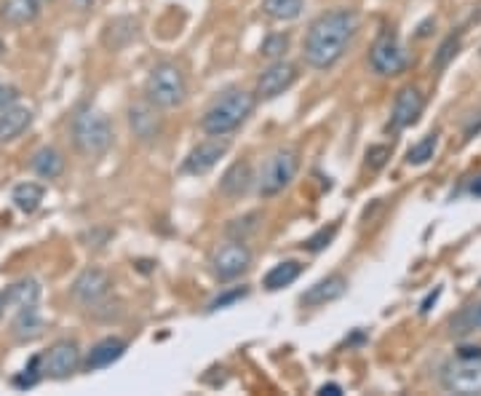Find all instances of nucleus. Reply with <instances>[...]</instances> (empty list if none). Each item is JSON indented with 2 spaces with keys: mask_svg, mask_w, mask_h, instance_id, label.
Instances as JSON below:
<instances>
[{
  "mask_svg": "<svg viewBox=\"0 0 481 396\" xmlns=\"http://www.w3.org/2000/svg\"><path fill=\"white\" fill-rule=\"evenodd\" d=\"M359 33V14L353 9H332L321 14L305 35L302 59L313 70H330L335 67L345 51L351 49Z\"/></svg>",
  "mask_w": 481,
  "mask_h": 396,
  "instance_id": "1",
  "label": "nucleus"
},
{
  "mask_svg": "<svg viewBox=\"0 0 481 396\" xmlns=\"http://www.w3.org/2000/svg\"><path fill=\"white\" fill-rule=\"evenodd\" d=\"M254 105H257L254 94L244 89H228L206 107V113L201 115V128L209 137H228L249 120Z\"/></svg>",
  "mask_w": 481,
  "mask_h": 396,
  "instance_id": "2",
  "label": "nucleus"
},
{
  "mask_svg": "<svg viewBox=\"0 0 481 396\" xmlns=\"http://www.w3.org/2000/svg\"><path fill=\"white\" fill-rule=\"evenodd\" d=\"M73 143L78 148V153L94 159V156H102L110 151L112 145V123L110 118L91 107V105H83L75 115H73Z\"/></svg>",
  "mask_w": 481,
  "mask_h": 396,
  "instance_id": "3",
  "label": "nucleus"
},
{
  "mask_svg": "<svg viewBox=\"0 0 481 396\" xmlns=\"http://www.w3.org/2000/svg\"><path fill=\"white\" fill-rule=\"evenodd\" d=\"M441 385L452 393L470 396L481 393V348L478 346H462L441 364Z\"/></svg>",
  "mask_w": 481,
  "mask_h": 396,
  "instance_id": "4",
  "label": "nucleus"
},
{
  "mask_svg": "<svg viewBox=\"0 0 481 396\" xmlns=\"http://www.w3.org/2000/svg\"><path fill=\"white\" fill-rule=\"evenodd\" d=\"M144 99L160 110L180 107L188 99V78L175 62H158L144 81Z\"/></svg>",
  "mask_w": 481,
  "mask_h": 396,
  "instance_id": "5",
  "label": "nucleus"
},
{
  "mask_svg": "<svg viewBox=\"0 0 481 396\" xmlns=\"http://www.w3.org/2000/svg\"><path fill=\"white\" fill-rule=\"evenodd\" d=\"M297 169H299V151L297 148H281L275 151L265 167L260 169V177H257V190L262 198H273L278 196L283 188L291 185V180L297 177Z\"/></svg>",
  "mask_w": 481,
  "mask_h": 396,
  "instance_id": "6",
  "label": "nucleus"
},
{
  "mask_svg": "<svg viewBox=\"0 0 481 396\" xmlns=\"http://www.w3.org/2000/svg\"><path fill=\"white\" fill-rule=\"evenodd\" d=\"M369 65L377 75H385V78L401 75L409 67V54L401 46V41L396 38V33H391V30L380 33V38L375 41V46L369 51Z\"/></svg>",
  "mask_w": 481,
  "mask_h": 396,
  "instance_id": "7",
  "label": "nucleus"
},
{
  "mask_svg": "<svg viewBox=\"0 0 481 396\" xmlns=\"http://www.w3.org/2000/svg\"><path fill=\"white\" fill-rule=\"evenodd\" d=\"M252 268V252L244 241H228L212 254V274L220 282H233Z\"/></svg>",
  "mask_w": 481,
  "mask_h": 396,
  "instance_id": "8",
  "label": "nucleus"
},
{
  "mask_svg": "<svg viewBox=\"0 0 481 396\" xmlns=\"http://www.w3.org/2000/svg\"><path fill=\"white\" fill-rule=\"evenodd\" d=\"M81 364H83V356H81V346L75 340H57L41 356V372L54 377V380L70 377L73 372H78Z\"/></svg>",
  "mask_w": 481,
  "mask_h": 396,
  "instance_id": "9",
  "label": "nucleus"
},
{
  "mask_svg": "<svg viewBox=\"0 0 481 396\" xmlns=\"http://www.w3.org/2000/svg\"><path fill=\"white\" fill-rule=\"evenodd\" d=\"M228 151H230V140H225V137H209V140L198 143V145L188 153V159H185V164H182V172H185V175H193V177L209 175V172L220 164V159H225Z\"/></svg>",
  "mask_w": 481,
  "mask_h": 396,
  "instance_id": "10",
  "label": "nucleus"
},
{
  "mask_svg": "<svg viewBox=\"0 0 481 396\" xmlns=\"http://www.w3.org/2000/svg\"><path fill=\"white\" fill-rule=\"evenodd\" d=\"M299 78L297 65L286 62V59H275L268 70H262L260 81H257V99H275L283 91H289Z\"/></svg>",
  "mask_w": 481,
  "mask_h": 396,
  "instance_id": "11",
  "label": "nucleus"
},
{
  "mask_svg": "<svg viewBox=\"0 0 481 396\" xmlns=\"http://www.w3.org/2000/svg\"><path fill=\"white\" fill-rule=\"evenodd\" d=\"M160 107H155L152 102H136L128 107V123H131V131L134 137L142 140V143H155L160 137V131H164V118L158 113Z\"/></svg>",
  "mask_w": 481,
  "mask_h": 396,
  "instance_id": "12",
  "label": "nucleus"
},
{
  "mask_svg": "<svg viewBox=\"0 0 481 396\" xmlns=\"http://www.w3.org/2000/svg\"><path fill=\"white\" fill-rule=\"evenodd\" d=\"M110 287L112 282L102 268H86L73 284V298L83 306H99L110 295Z\"/></svg>",
  "mask_w": 481,
  "mask_h": 396,
  "instance_id": "13",
  "label": "nucleus"
},
{
  "mask_svg": "<svg viewBox=\"0 0 481 396\" xmlns=\"http://www.w3.org/2000/svg\"><path fill=\"white\" fill-rule=\"evenodd\" d=\"M423 107H425V97L417 86H404L399 89L396 94V102H393V113H391V123L393 128H409L417 123V118L423 115Z\"/></svg>",
  "mask_w": 481,
  "mask_h": 396,
  "instance_id": "14",
  "label": "nucleus"
},
{
  "mask_svg": "<svg viewBox=\"0 0 481 396\" xmlns=\"http://www.w3.org/2000/svg\"><path fill=\"white\" fill-rule=\"evenodd\" d=\"M345 292H348V279H345L343 274H332V276H327V279L315 282V284L302 295V306H305V308H321V306H327V303L340 300Z\"/></svg>",
  "mask_w": 481,
  "mask_h": 396,
  "instance_id": "15",
  "label": "nucleus"
},
{
  "mask_svg": "<svg viewBox=\"0 0 481 396\" xmlns=\"http://www.w3.org/2000/svg\"><path fill=\"white\" fill-rule=\"evenodd\" d=\"M126 348H128V343H126L123 338H105V340H99V343L89 351V356H86L83 364H86L89 372L105 369V367L115 364V361L126 353Z\"/></svg>",
  "mask_w": 481,
  "mask_h": 396,
  "instance_id": "16",
  "label": "nucleus"
},
{
  "mask_svg": "<svg viewBox=\"0 0 481 396\" xmlns=\"http://www.w3.org/2000/svg\"><path fill=\"white\" fill-rule=\"evenodd\" d=\"M252 182H254V172H252V164L249 161H236L220 180V190L222 196L228 198H241L252 190Z\"/></svg>",
  "mask_w": 481,
  "mask_h": 396,
  "instance_id": "17",
  "label": "nucleus"
},
{
  "mask_svg": "<svg viewBox=\"0 0 481 396\" xmlns=\"http://www.w3.org/2000/svg\"><path fill=\"white\" fill-rule=\"evenodd\" d=\"M30 123H33V110L30 107L9 105L6 110H0V143L17 140Z\"/></svg>",
  "mask_w": 481,
  "mask_h": 396,
  "instance_id": "18",
  "label": "nucleus"
},
{
  "mask_svg": "<svg viewBox=\"0 0 481 396\" xmlns=\"http://www.w3.org/2000/svg\"><path fill=\"white\" fill-rule=\"evenodd\" d=\"M0 14H4V19L14 27L30 25L41 17V0H4Z\"/></svg>",
  "mask_w": 481,
  "mask_h": 396,
  "instance_id": "19",
  "label": "nucleus"
},
{
  "mask_svg": "<svg viewBox=\"0 0 481 396\" xmlns=\"http://www.w3.org/2000/svg\"><path fill=\"white\" fill-rule=\"evenodd\" d=\"M299 274H302V262H297V260H283V262H278V266H273V268L265 274L262 287H265L268 292H278V290L294 284V282L299 279Z\"/></svg>",
  "mask_w": 481,
  "mask_h": 396,
  "instance_id": "20",
  "label": "nucleus"
},
{
  "mask_svg": "<svg viewBox=\"0 0 481 396\" xmlns=\"http://www.w3.org/2000/svg\"><path fill=\"white\" fill-rule=\"evenodd\" d=\"M33 172L43 180H57L62 172H65V159L57 148H41L35 156H33Z\"/></svg>",
  "mask_w": 481,
  "mask_h": 396,
  "instance_id": "21",
  "label": "nucleus"
},
{
  "mask_svg": "<svg viewBox=\"0 0 481 396\" xmlns=\"http://www.w3.org/2000/svg\"><path fill=\"white\" fill-rule=\"evenodd\" d=\"M38 298H41V287H38V282H33V279H25V282H17V284H12L6 292H4V300H6V308H25V306H35L38 303Z\"/></svg>",
  "mask_w": 481,
  "mask_h": 396,
  "instance_id": "22",
  "label": "nucleus"
},
{
  "mask_svg": "<svg viewBox=\"0 0 481 396\" xmlns=\"http://www.w3.org/2000/svg\"><path fill=\"white\" fill-rule=\"evenodd\" d=\"M43 196H46L43 185H38V182H22V185H17V188H14L12 201L17 204V209H19V212L33 214V212H38V209H41Z\"/></svg>",
  "mask_w": 481,
  "mask_h": 396,
  "instance_id": "23",
  "label": "nucleus"
},
{
  "mask_svg": "<svg viewBox=\"0 0 481 396\" xmlns=\"http://www.w3.org/2000/svg\"><path fill=\"white\" fill-rule=\"evenodd\" d=\"M43 332V322L35 306H25L19 308L17 319H14V335L17 340H35Z\"/></svg>",
  "mask_w": 481,
  "mask_h": 396,
  "instance_id": "24",
  "label": "nucleus"
},
{
  "mask_svg": "<svg viewBox=\"0 0 481 396\" xmlns=\"http://www.w3.org/2000/svg\"><path fill=\"white\" fill-rule=\"evenodd\" d=\"M305 9V0H262V14L273 22H294Z\"/></svg>",
  "mask_w": 481,
  "mask_h": 396,
  "instance_id": "25",
  "label": "nucleus"
},
{
  "mask_svg": "<svg viewBox=\"0 0 481 396\" xmlns=\"http://www.w3.org/2000/svg\"><path fill=\"white\" fill-rule=\"evenodd\" d=\"M260 222H262V214H260V212H249V214H244V217H238V220H230L228 228H225V233H228L230 238H236V241H246L252 233H257Z\"/></svg>",
  "mask_w": 481,
  "mask_h": 396,
  "instance_id": "26",
  "label": "nucleus"
},
{
  "mask_svg": "<svg viewBox=\"0 0 481 396\" xmlns=\"http://www.w3.org/2000/svg\"><path fill=\"white\" fill-rule=\"evenodd\" d=\"M436 148H438V135L433 131V135H425L417 145H412V148H409L407 161H409V164H415V167L428 164V161L436 156Z\"/></svg>",
  "mask_w": 481,
  "mask_h": 396,
  "instance_id": "27",
  "label": "nucleus"
},
{
  "mask_svg": "<svg viewBox=\"0 0 481 396\" xmlns=\"http://www.w3.org/2000/svg\"><path fill=\"white\" fill-rule=\"evenodd\" d=\"M289 51V35H283V33H275V35H268L265 41H262V49H260V54L265 57V59H283V54Z\"/></svg>",
  "mask_w": 481,
  "mask_h": 396,
  "instance_id": "28",
  "label": "nucleus"
},
{
  "mask_svg": "<svg viewBox=\"0 0 481 396\" xmlns=\"http://www.w3.org/2000/svg\"><path fill=\"white\" fill-rule=\"evenodd\" d=\"M337 222H332L330 228H321L318 233H313L310 238H305V244H302V249H307V252H321V249H327L330 244H332V238L337 236Z\"/></svg>",
  "mask_w": 481,
  "mask_h": 396,
  "instance_id": "29",
  "label": "nucleus"
},
{
  "mask_svg": "<svg viewBox=\"0 0 481 396\" xmlns=\"http://www.w3.org/2000/svg\"><path fill=\"white\" fill-rule=\"evenodd\" d=\"M457 51H460V35H449V38L438 46L436 59H433V67H436V70H444V67L457 57Z\"/></svg>",
  "mask_w": 481,
  "mask_h": 396,
  "instance_id": "30",
  "label": "nucleus"
},
{
  "mask_svg": "<svg viewBox=\"0 0 481 396\" xmlns=\"http://www.w3.org/2000/svg\"><path fill=\"white\" fill-rule=\"evenodd\" d=\"M246 295H249V287H233V290L222 292L220 298H214V300L209 303V311H220V308H228V306H233V303L244 300Z\"/></svg>",
  "mask_w": 481,
  "mask_h": 396,
  "instance_id": "31",
  "label": "nucleus"
},
{
  "mask_svg": "<svg viewBox=\"0 0 481 396\" xmlns=\"http://www.w3.org/2000/svg\"><path fill=\"white\" fill-rule=\"evenodd\" d=\"M457 327H462V332H470V330H481V303L478 306H470V308H465L460 316H457V322H454Z\"/></svg>",
  "mask_w": 481,
  "mask_h": 396,
  "instance_id": "32",
  "label": "nucleus"
},
{
  "mask_svg": "<svg viewBox=\"0 0 481 396\" xmlns=\"http://www.w3.org/2000/svg\"><path fill=\"white\" fill-rule=\"evenodd\" d=\"M388 159H391V148H388V145H372V148L367 151V167L375 169V172L383 169Z\"/></svg>",
  "mask_w": 481,
  "mask_h": 396,
  "instance_id": "33",
  "label": "nucleus"
},
{
  "mask_svg": "<svg viewBox=\"0 0 481 396\" xmlns=\"http://www.w3.org/2000/svg\"><path fill=\"white\" fill-rule=\"evenodd\" d=\"M14 99H17V91H14L12 86H4V83H0V110H6Z\"/></svg>",
  "mask_w": 481,
  "mask_h": 396,
  "instance_id": "34",
  "label": "nucleus"
},
{
  "mask_svg": "<svg viewBox=\"0 0 481 396\" xmlns=\"http://www.w3.org/2000/svg\"><path fill=\"white\" fill-rule=\"evenodd\" d=\"M318 393H321V396H340V393H343V388H340L337 383H330V385H321V388H318Z\"/></svg>",
  "mask_w": 481,
  "mask_h": 396,
  "instance_id": "35",
  "label": "nucleus"
},
{
  "mask_svg": "<svg viewBox=\"0 0 481 396\" xmlns=\"http://www.w3.org/2000/svg\"><path fill=\"white\" fill-rule=\"evenodd\" d=\"M438 295H441V290H436V292H433V295H428V298H425V303H423V308H420V311H423V314H428V311H431V306H433V303H436V300H438Z\"/></svg>",
  "mask_w": 481,
  "mask_h": 396,
  "instance_id": "36",
  "label": "nucleus"
},
{
  "mask_svg": "<svg viewBox=\"0 0 481 396\" xmlns=\"http://www.w3.org/2000/svg\"><path fill=\"white\" fill-rule=\"evenodd\" d=\"M94 4H97V0H75V6H78L81 12H89V9H91Z\"/></svg>",
  "mask_w": 481,
  "mask_h": 396,
  "instance_id": "37",
  "label": "nucleus"
},
{
  "mask_svg": "<svg viewBox=\"0 0 481 396\" xmlns=\"http://www.w3.org/2000/svg\"><path fill=\"white\" fill-rule=\"evenodd\" d=\"M470 193H473V196H481V177L470 185Z\"/></svg>",
  "mask_w": 481,
  "mask_h": 396,
  "instance_id": "38",
  "label": "nucleus"
},
{
  "mask_svg": "<svg viewBox=\"0 0 481 396\" xmlns=\"http://www.w3.org/2000/svg\"><path fill=\"white\" fill-rule=\"evenodd\" d=\"M4 311H6V300H4V292H0V319H4Z\"/></svg>",
  "mask_w": 481,
  "mask_h": 396,
  "instance_id": "39",
  "label": "nucleus"
},
{
  "mask_svg": "<svg viewBox=\"0 0 481 396\" xmlns=\"http://www.w3.org/2000/svg\"><path fill=\"white\" fill-rule=\"evenodd\" d=\"M4 54H6V46H4V41H0V59H4Z\"/></svg>",
  "mask_w": 481,
  "mask_h": 396,
  "instance_id": "40",
  "label": "nucleus"
}]
</instances>
